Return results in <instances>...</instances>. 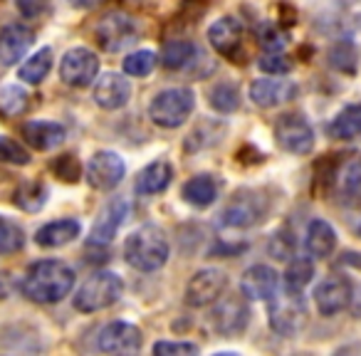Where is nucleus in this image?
Wrapping results in <instances>:
<instances>
[{
	"label": "nucleus",
	"mask_w": 361,
	"mask_h": 356,
	"mask_svg": "<svg viewBox=\"0 0 361 356\" xmlns=\"http://www.w3.org/2000/svg\"><path fill=\"white\" fill-rule=\"evenodd\" d=\"M356 233H359V235H361V223H359V228H356Z\"/></svg>",
	"instance_id": "nucleus-45"
},
{
	"label": "nucleus",
	"mask_w": 361,
	"mask_h": 356,
	"mask_svg": "<svg viewBox=\"0 0 361 356\" xmlns=\"http://www.w3.org/2000/svg\"><path fill=\"white\" fill-rule=\"evenodd\" d=\"M97 72H99V60L87 47H72L70 52H65V57L60 62L62 82L70 87H77V90L90 87L97 80Z\"/></svg>",
	"instance_id": "nucleus-7"
},
{
	"label": "nucleus",
	"mask_w": 361,
	"mask_h": 356,
	"mask_svg": "<svg viewBox=\"0 0 361 356\" xmlns=\"http://www.w3.org/2000/svg\"><path fill=\"white\" fill-rule=\"evenodd\" d=\"M329 134L339 141H361V104H346L331 119Z\"/></svg>",
	"instance_id": "nucleus-25"
},
{
	"label": "nucleus",
	"mask_w": 361,
	"mask_h": 356,
	"mask_svg": "<svg viewBox=\"0 0 361 356\" xmlns=\"http://www.w3.org/2000/svg\"><path fill=\"white\" fill-rule=\"evenodd\" d=\"M124 292V282L116 272H94L85 285L77 290L75 309L77 312H99L111 307Z\"/></svg>",
	"instance_id": "nucleus-4"
},
{
	"label": "nucleus",
	"mask_w": 361,
	"mask_h": 356,
	"mask_svg": "<svg viewBox=\"0 0 361 356\" xmlns=\"http://www.w3.org/2000/svg\"><path fill=\"white\" fill-rule=\"evenodd\" d=\"M351 302V282L341 275L324 277L319 285L314 287V305L319 314L334 317L344 312Z\"/></svg>",
	"instance_id": "nucleus-12"
},
{
	"label": "nucleus",
	"mask_w": 361,
	"mask_h": 356,
	"mask_svg": "<svg viewBox=\"0 0 361 356\" xmlns=\"http://www.w3.org/2000/svg\"><path fill=\"white\" fill-rule=\"evenodd\" d=\"M208 40L221 55H233L243 40V25L235 18H221L208 27Z\"/></svg>",
	"instance_id": "nucleus-22"
},
{
	"label": "nucleus",
	"mask_w": 361,
	"mask_h": 356,
	"mask_svg": "<svg viewBox=\"0 0 361 356\" xmlns=\"http://www.w3.org/2000/svg\"><path fill=\"white\" fill-rule=\"evenodd\" d=\"M0 164L27 166L30 164V154H27L16 139H11V136H0Z\"/></svg>",
	"instance_id": "nucleus-34"
},
{
	"label": "nucleus",
	"mask_w": 361,
	"mask_h": 356,
	"mask_svg": "<svg viewBox=\"0 0 361 356\" xmlns=\"http://www.w3.org/2000/svg\"><path fill=\"white\" fill-rule=\"evenodd\" d=\"M156 67V55L149 50H139L124 60V72L131 77H146Z\"/></svg>",
	"instance_id": "nucleus-35"
},
{
	"label": "nucleus",
	"mask_w": 361,
	"mask_h": 356,
	"mask_svg": "<svg viewBox=\"0 0 361 356\" xmlns=\"http://www.w3.org/2000/svg\"><path fill=\"white\" fill-rule=\"evenodd\" d=\"M32 40H35V35L25 25H18L16 23V25L3 27L0 30V65L6 67L18 65V60H23L25 52L30 50Z\"/></svg>",
	"instance_id": "nucleus-17"
},
{
	"label": "nucleus",
	"mask_w": 361,
	"mask_h": 356,
	"mask_svg": "<svg viewBox=\"0 0 361 356\" xmlns=\"http://www.w3.org/2000/svg\"><path fill=\"white\" fill-rule=\"evenodd\" d=\"M307 321V305L302 300V290H277L270 297V326L282 336H295Z\"/></svg>",
	"instance_id": "nucleus-5"
},
{
	"label": "nucleus",
	"mask_w": 361,
	"mask_h": 356,
	"mask_svg": "<svg viewBox=\"0 0 361 356\" xmlns=\"http://www.w3.org/2000/svg\"><path fill=\"white\" fill-rule=\"evenodd\" d=\"M23 243H25L23 228L0 216V255H13V252L20 250Z\"/></svg>",
	"instance_id": "nucleus-31"
},
{
	"label": "nucleus",
	"mask_w": 361,
	"mask_h": 356,
	"mask_svg": "<svg viewBox=\"0 0 361 356\" xmlns=\"http://www.w3.org/2000/svg\"><path fill=\"white\" fill-rule=\"evenodd\" d=\"M154 354L159 356H196L198 346L191 341H159L154 344Z\"/></svg>",
	"instance_id": "nucleus-37"
},
{
	"label": "nucleus",
	"mask_w": 361,
	"mask_h": 356,
	"mask_svg": "<svg viewBox=\"0 0 361 356\" xmlns=\"http://www.w3.org/2000/svg\"><path fill=\"white\" fill-rule=\"evenodd\" d=\"M183 198H186V203H191V206H196V208L211 206V203L218 198L216 181L206 173L193 176V178L186 181V186H183Z\"/></svg>",
	"instance_id": "nucleus-26"
},
{
	"label": "nucleus",
	"mask_w": 361,
	"mask_h": 356,
	"mask_svg": "<svg viewBox=\"0 0 361 356\" xmlns=\"http://www.w3.org/2000/svg\"><path fill=\"white\" fill-rule=\"evenodd\" d=\"M305 247L312 257H329L336 247L334 228H331L326 221H322V218H314V221L307 226Z\"/></svg>",
	"instance_id": "nucleus-23"
},
{
	"label": "nucleus",
	"mask_w": 361,
	"mask_h": 356,
	"mask_svg": "<svg viewBox=\"0 0 361 356\" xmlns=\"http://www.w3.org/2000/svg\"><path fill=\"white\" fill-rule=\"evenodd\" d=\"M126 216H129V203L124 198H114L104 206V211L99 213L94 228H92V245H106V243L114 240L116 231L124 226Z\"/></svg>",
	"instance_id": "nucleus-15"
},
{
	"label": "nucleus",
	"mask_w": 361,
	"mask_h": 356,
	"mask_svg": "<svg viewBox=\"0 0 361 356\" xmlns=\"http://www.w3.org/2000/svg\"><path fill=\"white\" fill-rule=\"evenodd\" d=\"M297 85L290 80H255L250 85V99L262 109H272V106L287 104L295 99Z\"/></svg>",
	"instance_id": "nucleus-18"
},
{
	"label": "nucleus",
	"mask_w": 361,
	"mask_h": 356,
	"mask_svg": "<svg viewBox=\"0 0 361 356\" xmlns=\"http://www.w3.org/2000/svg\"><path fill=\"white\" fill-rule=\"evenodd\" d=\"M211 104L213 109L218 111H235L238 109V90L233 85H228V82H223V85H216V90L211 92Z\"/></svg>",
	"instance_id": "nucleus-36"
},
{
	"label": "nucleus",
	"mask_w": 361,
	"mask_h": 356,
	"mask_svg": "<svg viewBox=\"0 0 361 356\" xmlns=\"http://www.w3.org/2000/svg\"><path fill=\"white\" fill-rule=\"evenodd\" d=\"M169 238L161 228L141 226L124 243V257L134 270L156 272L169 260Z\"/></svg>",
	"instance_id": "nucleus-2"
},
{
	"label": "nucleus",
	"mask_w": 361,
	"mask_h": 356,
	"mask_svg": "<svg viewBox=\"0 0 361 356\" xmlns=\"http://www.w3.org/2000/svg\"><path fill=\"white\" fill-rule=\"evenodd\" d=\"M27 106V92L18 85H11L0 92V111L6 116H18L23 114Z\"/></svg>",
	"instance_id": "nucleus-33"
},
{
	"label": "nucleus",
	"mask_w": 361,
	"mask_h": 356,
	"mask_svg": "<svg viewBox=\"0 0 361 356\" xmlns=\"http://www.w3.org/2000/svg\"><path fill=\"white\" fill-rule=\"evenodd\" d=\"M193 106H196V97L186 87H173V90H164L151 99L149 116L156 126L164 129H176L191 116Z\"/></svg>",
	"instance_id": "nucleus-3"
},
{
	"label": "nucleus",
	"mask_w": 361,
	"mask_h": 356,
	"mask_svg": "<svg viewBox=\"0 0 361 356\" xmlns=\"http://www.w3.org/2000/svg\"><path fill=\"white\" fill-rule=\"evenodd\" d=\"M267 213V201L255 191H240L226 206L221 216V223L226 228H250L262 221Z\"/></svg>",
	"instance_id": "nucleus-8"
},
{
	"label": "nucleus",
	"mask_w": 361,
	"mask_h": 356,
	"mask_svg": "<svg viewBox=\"0 0 361 356\" xmlns=\"http://www.w3.org/2000/svg\"><path fill=\"white\" fill-rule=\"evenodd\" d=\"M94 35L102 50L119 52L136 37V23L124 13H109L99 20Z\"/></svg>",
	"instance_id": "nucleus-10"
},
{
	"label": "nucleus",
	"mask_w": 361,
	"mask_h": 356,
	"mask_svg": "<svg viewBox=\"0 0 361 356\" xmlns=\"http://www.w3.org/2000/svg\"><path fill=\"white\" fill-rule=\"evenodd\" d=\"M50 70H52V50L42 47L30 60L23 62V67L18 70V80L27 82V85H37V82H42L50 75Z\"/></svg>",
	"instance_id": "nucleus-27"
},
{
	"label": "nucleus",
	"mask_w": 361,
	"mask_h": 356,
	"mask_svg": "<svg viewBox=\"0 0 361 356\" xmlns=\"http://www.w3.org/2000/svg\"><path fill=\"white\" fill-rule=\"evenodd\" d=\"M339 191L349 198H361V156L341 168L339 176Z\"/></svg>",
	"instance_id": "nucleus-32"
},
{
	"label": "nucleus",
	"mask_w": 361,
	"mask_h": 356,
	"mask_svg": "<svg viewBox=\"0 0 361 356\" xmlns=\"http://www.w3.org/2000/svg\"><path fill=\"white\" fill-rule=\"evenodd\" d=\"M270 252L277 257V260H290L292 252H295V240H292L287 233H277L270 240Z\"/></svg>",
	"instance_id": "nucleus-40"
},
{
	"label": "nucleus",
	"mask_w": 361,
	"mask_h": 356,
	"mask_svg": "<svg viewBox=\"0 0 361 356\" xmlns=\"http://www.w3.org/2000/svg\"><path fill=\"white\" fill-rule=\"evenodd\" d=\"M260 42L270 52H280L287 45V37L275 25H260Z\"/></svg>",
	"instance_id": "nucleus-41"
},
{
	"label": "nucleus",
	"mask_w": 361,
	"mask_h": 356,
	"mask_svg": "<svg viewBox=\"0 0 361 356\" xmlns=\"http://www.w3.org/2000/svg\"><path fill=\"white\" fill-rule=\"evenodd\" d=\"M247 317H250V309L243 297H226V300L216 302L211 321L221 334H240L247 326Z\"/></svg>",
	"instance_id": "nucleus-14"
},
{
	"label": "nucleus",
	"mask_w": 361,
	"mask_h": 356,
	"mask_svg": "<svg viewBox=\"0 0 361 356\" xmlns=\"http://www.w3.org/2000/svg\"><path fill=\"white\" fill-rule=\"evenodd\" d=\"M6 297V282H3V277H0V300Z\"/></svg>",
	"instance_id": "nucleus-44"
},
{
	"label": "nucleus",
	"mask_w": 361,
	"mask_h": 356,
	"mask_svg": "<svg viewBox=\"0 0 361 356\" xmlns=\"http://www.w3.org/2000/svg\"><path fill=\"white\" fill-rule=\"evenodd\" d=\"M47 201V188L37 181H27L20 183L16 191V203L27 213H37Z\"/></svg>",
	"instance_id": "nucleus-29"
},
{
	"label": "nucleus",
	"mask_w": 361,
	"mask_h": 356,
	"mask_svg": "<svg viewBox=\"0 0 361 356\" xmlns=\"http://www.w3.org/2000/svg\"><path fill=\"white\" fill-rule=\"evenodd\" d=\"M141 329L129 321H111L104 329L99 331V339H97V346L104 354H134V351L141 349Z\"/></svg>",
	"instance_id": "nucleus-13"
},
{
	"label": "nucleus",
	"mask_w": 361,
	"mask_h": 356,
	"mask_svg": "<svg viewBox=\"0 0 361 356\" xmlns=\"http://www.w3.org/2000/svg\"><path fill=\"white\" fill-rule=\"evenodd\" d=\"M277 282H280V277H277V272L272 270V267L267 265H255L250 267V270L243 272L240 277V292L245 300H270L272 295L277 292Z\"/></svg>",
	"instance_id": "nucleus-19"
},
{
	"label": "nucleus",
	"mask_w": 361,
	"mask_h": 356,
	"mask_svg": "<svg viewBox=\"0 0 361 356\" xmlns=\"http://www.w3.org/2000/svg\"><path fill=\"white\" fill-rule=\"evenodd\" d=\"M171 178H173L171 164L154 161L146 168H141L139 176H136V193H141V196H156V193L166 191L171 186Z\"/></svg>",
	"instance_id": "nucleus-21"
},
{
	"label": "nucleus",
	"mask_w": 361,
	"mask_h": 356,
	"mask_svg": "<svg viewBox=\"0 0 361 356\" xmlns=\"http://www.w3.org/2000/svg\"><path fill=\"white\" fill-rule=\"evenodd\" d=\"M228 285V277L223 270H216V267H208V270H201L191 277L186 287V305L191 307H208L213 302L221 300L223 290Z\"/></svg>",
	"instance_id": "nucleus-11"
},
{
	"label": "nucleus",
	"mask_w": 361,
	"mask_h": 356,
	"mask_svg": "<svg viewBox=\"0 0 361 356\" xmlns=\"http://www.w3.org/2000/svg\"><path fill=\"white\" fill-rule=\"evenodd\" d=\"M52 171L60 176L62 181H77V178H80V164H77V161L72 159L70 154L60 156V159L52 164Z\"/></svg>",
	"instance_id": "nucleus-39"
},
{
	"label": "nucleus",
	"mask_w": 361,
	"mask_h": 356,
	"mask_svg": "<svg viewBox=\"0 0 361 356\" xmlns=\"http://www.w3.org/2000/svg\"><path fill=\"white\" fill-rule=\"evenodd\" d=\"M131 97V85L129 80H124L121 75L116 72H106L97 80L94 85V102L106 111H114V109H121L126 106Z\"/></svg>",
	"instance_id": "nucleus-16"
},
{
	"label": "nucleus",
	"mask_w": 361,
	"mask_h": 356,
	"mask_svg": "<svg viewBox=\"0 0 361 356\" xmlns=\"http://www.w3.org/2000/svg\"><path fill=\"white\" fill-rule=\"evenodd\" d=\"M126 173V164L114 151H97L87 164V181L97 191H111L121 183Z\"/></svg>",
	"instance_id": "nucleus-9"
},
{
	"label": "nucleus",
	"mask_w": 361,
	"mask_h": 356,
	"mask_svg": "<svg viewBox=\"0 0 361 356\" xmlns=\"http://www.w3.org/2000/svg\"><path fill=\"white\" fill-rule=\"evenodd\" d=\"M82 226L72 218H65V221H52L47 226H42L35 235V243L42 247H62L70 245L77 235H80Z\"/></svg>",
	"instance_id": "nucleus-24"
},
{
	"label": "nucleus",
	"mask_w": 361,
	"mask_h": 356,
	"mask_svg": "<svg viewBox=\"0 0 361 356\" xmlns=\"http://www.w3.org/2000/svg\"><path fill=\"white\" fill-rule=\"evenodd\" d=\"M23 18H40L50 8V0H16Z\"/></svg>",
	"instance_id": "nucleus-42"
},
{
	"label": "nucleus",
	"mask_w": 361,
	"mask_h": 356,
	"mask_svg": "<svg viewBox=\"0 0 361 356\" xmlns=\"http://www.w3.org/2000/svg\"><path fill=\"white\" fill-rule=\"evenodd\" d=\"M65 126L57 121H25L23 124V139L37 151H50L65 141Z\"/></svg>",
	"instance_id": "nucleus-20"
},
{
	"label": "nucleus",
	"mask_w": 361,
	"mask_h": 356,
	"mask_svg": "<svg viewBox=\"0 0 361 356\" xmlns=\"http://www.w3.org/2000/svg\"><path fill=\"white\" fill-rule=\"evenodd\" d=\"M75 8H82V11H87V8H94L99 6V3H104V0H70Z\"/></svg>",
	"instance_id": "nucleus-43"
},
{
	"label": "nucleus",
	"mask_w": 361,
	"mask_h": 356,
	"mask_svg": "<svg viewBox=\"0 0 361 356\" xmlns=\"http://www.w3.org/2000/svg\"><path fill=\"white\" fill-rule=\"evenodd\" d=\"M75 287V270L60 260H40L27 267L20 282L23 295L37 305H55Z\"/></svg>",
	"instance_id": "nucleus-1"
},
{
	"label": "nucleus",
	"mask_w": 361,
	"mask_h": 356,
	"mask_svg": "<svg viewBox=\"0 0 361 356\" xmlns=\"http://www.w3.org/2000/svg\"><path fill=\"white\" fill-rule=\"evenodd\" d=\"M312 277H314V265H312V260H307V257H295L285 272V285L292 287V290H305L312 282Z\"/></svg>",
	"instance_id": "nucleus-30"
},
{
	"label": "nucleus",
	"mask_w": 361,
	"mask_h": 356,
	"mask_svg": "<svg viewBox=\"0 0 361 356\" xmlns=\"http://www.w3.org/2000/svg\"><path fill=\"white\" fill-rule=\"evenodd\" d=\"M275 139L285 151L305 156L314 149V131L302 114H285L275 124Z\"/></svg>",
	"instance_id": "nucleus-6"
},
{
	"label": "nucleus",
	"mask_w": 361,
	"mask_h": 356,
	"mask_svg": "<svg viewBox=\"0 0 361 356\" xmlns=\"http://www.w3.org/2000/svg\"><path fill=\"white\" fill-rule=\"evenodd\" d=\"M196 55H198V47L193 45V42L173 40V42H169V45L164 47V52H161V60H164V65L169 67V70H183V67H186Z\"/></svg>",
	"instance_id": "nucleus-28"
},
{
	"label": "nucleus",
	"mask_w": 361,
	"mask_h": 356,
	"mask_svg": "<svg viewBox=\"0 0 361 356\" xmlns=\"http://www.w3.org/2000/svg\"><path fill=\"white\" fill-rule=\"evenodd\" d=\"M260 70L267 72V75H287V72L292 70V62L287 60L285 55H280V52H267V55L260 57Z\"/></svg>",
	"instance_id": "nucleus-38"
}]
</instances>
